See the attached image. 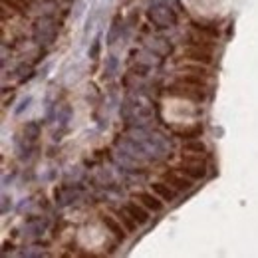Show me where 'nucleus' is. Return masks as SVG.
Returning a JSON list of instances; mask_svg holds the SVG:
<instances>
[{
  "label": "nucleus",
  "mask_w": 258,
  "mask_h": 258,
  "mask_svg": "<svg viewBox=\"0 0 258 258\" xmlns=\"http://www.w3.org/2000/svg\"><path fill=\"white\" fill-rule=\"evenodd\" d=\"M125 211H127L129 215L133 217V221L137 223V225L141 226V225H145L147 221H149V209H145L141 203H137V201H133V203H127L125 205Z\"/></svg>",
  "instance_id": "nucleus-8"
},
{
  "label": "nucleus",
  "mask_w": 258,
  "mask_h": 258,
  "mask_svg": "<svg viewBox=\"0 0 258 258\" xmlns=\"http://www.w3.org/2000/svg\"><path fill=\"white\" fill-rule=\"evenodd\" d=\"M167 94L171 97H181V99H193V101H205V90L203 88H195L189 84H183V82H173L169 88H167Z\"/></svg>",
  "instance_id": "nucleus-2"
},
{
  "label": "nucleus",
  "mask_w": 258,
  "mask_h": 258,
  "mask_svg": "<svg viewBox=\"0 0 258 258\" xmlns=\"http://www.w3.org/2000/svg\"><path fill=\"white\" fill-rule=\"evenodd\" d=\"M133 201L141 203L145 209H149L151 213H161L163 211V199L157 193H149V191H137L133 193Z\"/></svg>",
  "instance_id": "nucleus-5"
},
{
  "label": "nucleus",
  "mask_w": 258,
  "mask_h": 258,
  "mask_svg": "<svg viewBox=\"0 0 258 258\" xmlns=\"http://www.w3.org/2000/svg\"><path fill=\"white\" fill-rule=\"evenodd\" d=\"M101 223L109 228V232L115 236V238H119V240H123L125 238V234H127V228L119 223V219L117 217H111V215H107V213H103L101 217Z\"/></svg>",
  "instance_id": "nucleus-7"
},
{
  "label": "nucleus",
  "mask_w": 258,
  "mask_h": 258,
  "mask_svg": "<svg viewBox=\"0 0 258 258\" xmlns=\"http://www.w3.org/2000/svg\"><path fill=\"white\" fill-rule=\"evenodd\" d=\"M193 30L207 34V36H211V38H219V36H221L219 26H215V24H207V22H193Z\"/></svg>",
  "instance_id": "nucleus-15"
},
{
  "label": "nucleus",
  "mask_w": 258,
  "mask_h": 258,
  "mask_svg": "<svg viewBox=\"0 0 258 258\" xmlns=\"http://www.w3.org/2000/svg\"><path fill=\"white\" fill-rule=\"evenodd\" d=\"M177 137L185 139V141H191V139H197L203 135V125H193V127H185V129H177L175 131Z\"/></svg>",
  "instance_id": "nucleus-13"
},
{
  "label": "nucleus",
  "mask_w": 258,
  "mask_h": 258,
  "mask_svg": "<svg viewBox=\"0 0 258 258\" xmlns=\"http://www.w3.org/2000/svg\"><path fill=\"white\" fill-rule=\"evenodd\" d=\"M151 189H153V193H157L161 197L163 201H167V203H171V201H175L177 199V189H173L169 183H165V181H155L153 185H151Z\"/></svg>",
  "instance_id": "nucleus-9"
},
{
  "label": "nucleus",
  "mask_w": 258,
  "mask_h": 258,
  "mask_svg": "<svg viewBox=\"0 0 258 258\" xmlns=\"http://www.w3.org/2000/svg\"><path fill=\"white\" fill-rule=\"evenodd\" d=\"M177 72H189V74H197V76H203L209 80L211 72H209V66L205 64H197V62H189V64H183L177 68Z\"/></svg>",
  "instance_id": "nucleus-12"
},
{
  "label": "nucleus",
  "mask_w": 258,
  "mask_h": 258,
  "mask_svg": "<svg viewBox=\"0 0 258 258\" xmlns=\"http://www.w3.org/2000/svg\"><path fill=\"white\" fill-rule=\"evenodd\" d=\"M175 82H183V84H189V86H195V88L207 90V78L197 76V74H189V72H179Z\"/></svg>",
  "instance_id": "nucleus-10"
},
{
  "label": "nucleus",
  "mask_w": 258,
  "mask_h": 258,
  "mask_svg": "<svg viewBox=\"0 0 258 258\" xmlns=\"http://www.w3.org/2000/svg\"><path fill=\"white\" fill-rule=\"evenodd\" d=\"M181 58L187 60V62H197V64H205V66H211L215 62V56H213L211 50L197 48V46H187V48H183Z\"/></svg>",
  "instance_id": "nucleus-4"
},
{
  "label": "nucleus",
  "mask_w": 258,
  "mask_h": 258,
  "mask_svg": "<svg viewBox=\"0 0 258 258\" xmlns=\"http://www.w3.org/2000/svg\"><path fill=\"white\" fill-rule=\"evenodd\" d=\"M2 4H4V8L16 10L18 14H26V10H28V6H24L20 0H2Z\"/></svg>",
  "instance_id": "nucleus-16"
},
{
  "label": "nucleus",
  "mask_w": 258,
  "mask_h": 258,
  "mask_svg": "<svg viewBox=\"0 0 258 258\" xmlns=\"http://www.w3.org/2000/svg\"><path fill=\"white\" fill-rule=\"evenodd\" d=\"M115 217L119 219V223H121V225L127 228V232H133V230L139 226L135 221H133V217L125 211V207H123V209H117V211H115Z\"/></svg>",
  "instance_id": "nucleus-14"
},
{
  "label": "nucleus",
  "mask_w": 258,
  "mask_h": 258,
  "mask_svg": "<svg viewBox=\"0 0 258 258\" xmlns=\"http://www.w3.org/2000/svg\"><path fill=\"white\" fill-rule=\"evenodd\" d=\"M161 179L165 183H169L173 189H177L179 193H187L193 189V179H189L187 175H183L181 171H177L175 167L173 169H167L161 173Z\"/></svg>",
  "instance_id": "nucleus-3"
},
{
  "label": "nucleus",
  "mask_w": 258,
  "mask_h": 258,
  "mask_svg": "<svg viewBox=\"0 0 258 258\" xmlns=\"http://www.w3.org/2000/svg\"><path fill=\"white\" fill-rule=\"evenodd\" d=\"M185 44L187 46H197V48H205V50H211V52H215V48H217L215 38H211V36H207L203 32H197V30L185 36Z\"/></svg>",
  "instance_id": "nucleus-6"
},
{
  "label": "nucleus",
  "mask_w": 258,
  "mask_h": 258,
  "mask_svg": "<svg viewBox=\"0 0 258 258\" xmlns=\"http://www.w3.org/2000/svg\"><path fill=\"white\" fill-rule=\"evenodd\" d=\"M183 153H187V155H203V157H207V145L203 143V141H185L183 143Z\"/></svg>",
  "instance_id": "nucleus-11"
},
{
  "label": "nucleus",
  "mask_w": 258,
  "mask_h": 258,
  "mask_svg": "<svg viewBox=\"0 0 258 258\" xmlns=\"http://www.w3.org/2000/svg\"><path fill=\"white\" fill-rule=\"evenodd\" d=\"M175 169L181 171L183 175H187V177L193 179V181L205 179V177H207V157L183 153V159H181V163H179Z\"/></svg>",
  "instance_id": "nucleus-1"
}]
</instances>
